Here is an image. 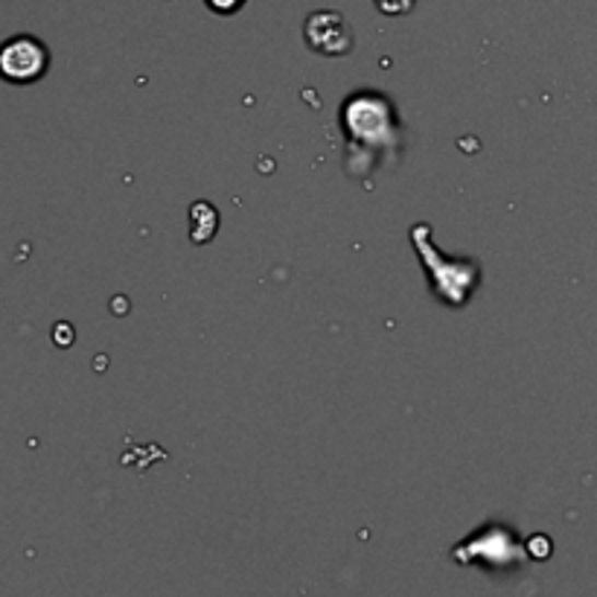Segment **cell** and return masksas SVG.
Returning <instances> with one entry per match:
<instances>
[{
    "label": "cell",
    "mask_w": 597,
    "mask_h": 597,
    "mask_svg": "<svg viewBox=\"0 0 597 597\" xmlns=\"http://www.w3.org/2000/svg\"><path fill=\"white\" fill-rule=\"evenodd\" d=\"M245 0H208V7L219 15H231V12H239Z\"/></svg>",
    "instance_id": "cell-4"
},
{
    "label": "cell",
    "mask_w": 597,
    "mask_h": 597,
    "mask_svg": "<svg viewBox=\"0 0 597 597\" xmlns=\"http://www.w3.org/2000/svg\"><path fill=\"white\" fill-rule=\"evenodd\" d=\"M50 68V50L35 35H12L0 44V79L9 85H33Z\"/></svg>",
    "instance_id": "cell-1"
},
{
    "label": "cell",
    "mask_w": 597,
    "mask_h": 597,
    "mask_svg": "<svg viewBox=\"0 0 597 597\" xmlns=\"http://www.w3.org/2000/svg\"><path fill=\"white\" fill-rule=\"evenodd\" d=\"M376 7L385 12V15H406L414 7V0H376Z\"/></svg>",
    "instance_id": "cell-3"
},
{
    "label": "cell",
    "mask_w": 597,
    "mask_h": 597,
    "mask_svg": "<svg viewBox=\"0 0 597 597\" xmlns=\"http://www.w3.org/2000/svg\"><path fill=\"white\" fill-rule=\"evenodd\" d=\"M303 38L320 56H347L353 50V30L347 24V17L332 9L312 12L303 24Z\"/></svg>",
    "instance_id": "cell-2"
}]
</instances>
